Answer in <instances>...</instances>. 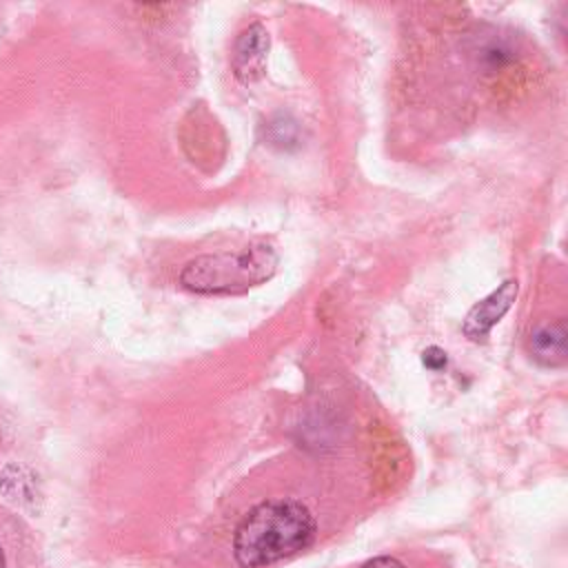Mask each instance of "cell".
Here are the masks:
<instances>
[{
	"mask_svg": "<svg viewBox=\"0 0 568 568\" xmlns=\"http://www.w3.org/2000/svg\"><path fill=\"white\" fill-rule=\"evenodd\" d=\"M315 535L311 510L295 499L255 506L237 526L233 550L242 568H260L306 548Z\"/></svg>",
	"mask_w": 568,
	"mask_h": 568,
	"instance_id": "1",
	"label": "cell"
},
{
	"mask_svg": "<svg viewBox=\"0 0 568 568\" xmlns=\"http://www.w3.org/2000/svg\"><path fill=\"white\" fill-rule=\"evenodd\" d=\"M277 253L268 244H253L233 253H215L191 260L180 273V284L193 293H244L271 280L277 271Z\"/></svg>",
	"mask_w": 568,
	"mask_h": 568,
	"instance_id": "2",
	"label": "cell"
},
{
	"mask_svg": "<svg viewBox=\"0 0 568 568\" xmlns=\"http://www.w3.org/2000/svg\"><path fill=\"white\" fill-rule=\"evenodd\" d=\"M519 293V282L517 280H506L501 282L495 291H490L484 300H479L466 315L462 331L468 339L481 342L490 333V328L510 311Z\"/></svg>",
	"mask_w": 568,
	"mask_h": 568,
	"instance_id": "3",
	"label": "cell"
},
{
	"mask_svg": "<svg viewBox=\"0 0 568 568\" xmlns=\"http://www.w3.org/2000/svg\"><path fill=\"white\" fill-rule=\"evenodd\" d=\"M266 53H268V33L262 24L255 22L248 29H244L235 42V53H233L235 78L246 84L260 80L266 67Z\"/></svg>",
	"mask_w": 568,
	"mask_h": 568,
	"instance_id": "4",
	"label": "cell"
},
{
	"mask_svg": "<svg viewBox=\"0 0 568 568\" xmlns=\"http://www.w3.org/2000/svg\"><path fill=\"white\" fill-rule=\"evenodd\" d=\"M528 351L544 366H561L566 362V324L559 320L537 328L528 339Z\"/></svg>",
	"mask_w": 568,
	"mask_h": 568,
	"instance_id": "5",
	"label": "cell"
},
{
	"mask_svg": "<svg viewBox=\"0 0 568 568\" xmlns=\"http://www.w3.org/2000/svg\"><path fill=\"white\" fill-rule=\"evenodd\" d=\"M422 362H424L430 371H442V368L446 366V353H444L442 348H437V346H430V348L424 351Z\"/></svg>",
	"mask_w": 568,
	"mask_h": 568,
	"instance_id": "6",
	"label": "cell"
},
{
	"mask_svg": "<svg viewBox=\"0 0 568 568\" xmlns=\"http://www.w3.org/2000/svg\"><path fill=\"white\" fill-rule=\"evenodd\" d=\"M362 568H404V564L397 561L395 557H375L366 561Z\"/></svg>",
	"mask_w": 568,
	"mask_h": 568,
	"instance_id": "7",
	"label": "cell"
},
{
	"mask_svg": "<svg viewBox=\"0 0 568 568\" xmlns=\"http://www.w3.org/2000/svg\"><path fill=\"white\" fill-rule=\"evenodd\" d=\"M0 568H4V557H2V550H0Z\"/></svg>",
	"mask_w": 568,
	"mask_h": 568,
	"instance_id": "8",
	"label": "cell"
}]
</instances>
